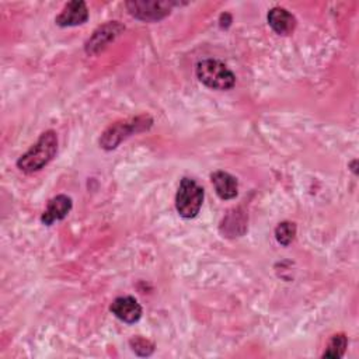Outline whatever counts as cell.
I'll return each instance as SVG.
<instances>
[{"label": "cell", "mask_w": 359, "mask_h": 359, "mask_svg": "<svg viewBox=\"0 0 359 359\" xmlns=\"http://www.w3.org/2000/svg\"><path fill=\"white\" fill-rule=\"evenodd\" d=\"M129 345H130L132 351L139 356H150L154 351V344L151 341L140 337V335L133 337L129 341Z\"/></svg>", "instance_id": "15"}, {"label": "cell", "mask_w": 359, "mask_h": 359, "mask_svg": "<svg viewBox=\"0 0 359 359\" xmlns=\"http://www.w3.org/2000/svg\"><path fill=\"white\" fill-rule=\"evenodd\" d=\"M346 346H348V338L345 334L339 332V334H334L328 344H327V348L325 351L323 352L321 358H330V359H339L344 356L345 351H346Z\"/></svg>", "instance_id": "13"}, {"label": "cell", "mask_w": 359, "mask_h": 359, "mask_svg": "<svg viewBox=\"0 0 359 359\" xmlns=\"http://www.w3.org/2000/svg\"><path fill=\"white\" fill-rule=\"evenodd\" d=\"M109 311L126 324H133L142 317V306L132 296H119L114 299Z\"/></svg>", "instance_id": "7"}, {"label": "cell", "mask_w": 359, "mask_h": 359, "mask_svg": "<svg viewBox=\"0 0 359 359\" xmlns=\"http://www.w3.org/2000/svg\"><path fill=\"white\" fill-rule=\"evenodd\" d=\"M247 222L248 217L245 212L241 208H233L226 213V216L220 222L219 230L223 234V237H241L247 231Z\"/></svg>", "instance_id": "10"}, {"label": "cell", "mask_w": 359, "mask_h": 359, "mask_svg": "<svg viewBox=\"0 0 359 359\" xmlns=\"http://www.w3.org/2000/svg\"><path fill=\"white\" fill-rule=\"evenodd\" d=\"M203 188L192 178L184 177L175 194V209L178 215L184 219L195 217L203 202Z\"/></svg>", "instance_id": "4"}, {"label": "cell", "mask_w": 359, "mask_h": 359, "mask_svg": "<svg viewBox=\"0 0 359 359\" xmlns=\"http://www.w3.org/2000/svg\"><path fill=\"white\" fill-rule=\"evenodd\" d=\"M73 201L70 196L60 194L48 201L45 210L41 215V222L45 226H50L57 220H63L72 210Z\"/></svg>", "instance_id": "9"}, {"label": "cell", "mask_w": 359, "mask_h": 359, "mask_svg": "<svg viewBox=\"0 0 359 359\" xmlns=\"http://www.w3.org/2000/svg\"><path fill=\"white\" fill-rule=\"evenodd\" d=\"M88 20V8L84 1L73 0L65 4L62 11L56 15L55 22L59 27H76Z\"/></svg>", "instance_id": "8"}, {"label": "cell", "mask_w": 359, "mask_h": 359, "mask_svg": "<svg viewBox=\"0 0 359 359\" xmlns=\"http://www.w3.org/2000/svg\"><path fill=\"white\" fill-rule=\"evenodd\" d=\"M177 4V1L171 0H129L125 3V7L136 20L154 22L165 18Z\"/></svg>", "instance_id": "5"}, {"label": "cell", "mask_w": 359, "mask_h": 359, "mask_svg": "<svg viewBox=\"0 0 359 359\" xmlns=\"http://www.w3.org/2000/svg\"><path fill=\"white\" fill-rule=\"evenodd\" d=\"M296 236V224L293 222H280L276 227H275V238L276 241L283 245L287 247Z\"/></svg>", "instance_id": "14"}, {"label": "cell", "mask_w": 359, "mask_h": 359, "mask_svg": "<svg viewBox=\"0 0 359 359\" xmlns=\"http://www.w3.org/2000/svg\"><path fill=\"white\" fill-rule=\"evenodd\" d=\"M57 151V135L49 129L41 133L38 140L17 160V168L25 174H32L48 165Z\"/></svg>", "instance_id": "1"}, {"label": "cell", "mask_w": 359, "mask_h": 359, "mask_svg": "<svg viewBox=\"0 0 359 359\" xmlns=\"http://www.w3.org/2000/svg\"><path fill=\"white\" fill-rule=\"evenodd\" d=\"M198 80L212 90H230L236 84L234 73L217 59H203L196 63Z\"/></svg>", "instance_id": "3"}, {"label": "cell", "mask_w": 359, "mask_h": 359, "mask_svg": "<svg viewBox=\"0 0 359 359\" xmlns=\"http://www.w3.org/2000/svg\"><path fill=\"white\" fill-rule=\"evenodd\" d=\"M125 31V27L119 21H108L98 28L94 29V32L90 35V38L84 43V50L87 55H98L102 52L111 42H114L122 32Z\"/></svg>", "instance_id": "6"}, {"label": "cell", "mask_w": 359, "mask_h": 359, "mask_svg": "<svg viewBox=\"0 0 359 359\" xmlns=\"http://www.w3.org/2000/svg\"><path fill=\"white\" fill-rule=\"evenodd\" d=\"M268 24L278 35H290L296 28V18L283 7H272L268 11Z\"/></svg>", "instance_id": "11"}, {"label": "cell", "mask_w": 359, "mask_h": 359, "mask_svg": "<svg viewBox=\"0 0 359 359\" xmlns=\"http://www.w3.org/2000/svg\"><path fill=\"white\" fill-rule=\"evenodd\" d=\"M153 125V119L150 115L143 114L135 118L122 119L112 125H109L102 135L100 136V146L104 150H114L116 149L125 139L132 135L149 130Z\"/></svg>", "instance_id": "2"}, {"label": "cell", "mask_w": 359, "mask_h": 359, "mask_svg": "<svg viewBox=\"0 0 359 359\" xmlns=\"http://www.w3.org/2000/svg\"><path fill=\"white\" fill-rule=\"evenodd\" d=\"M210 181L213 184L215 192L223 201L234 199L238 194V182L237 178L226 171H215L210 174Z\"/></svg>", "instance_id": "12"}]
</instances>
